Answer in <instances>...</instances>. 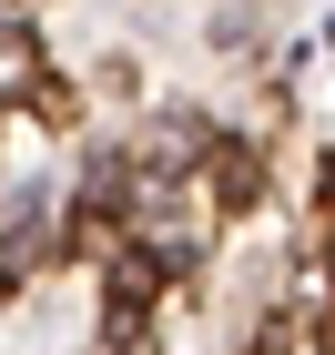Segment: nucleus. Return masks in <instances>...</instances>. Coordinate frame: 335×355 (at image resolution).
<instances>
[{"mask_svg":"<svg viewBox=\"0 0 335 355\" xmlns=\"http://www.w3.org/2000/svg\"><path fill=\"white\" fill-rule=\"evenodd\" d=\"M31 61H41V41L31 31H0V82H31Z\"/></svg>","mask_w":335,"mask_h":355,"instance_id":"1","label":"nucleus"},{"mask_svg":"<svg viewBox=\"0 0 335 355\" xmlns=\"http://www.w3.org/2000/svg\"><path fill=\"white\" fill-rule=\"evenodd\" d=\"M0 274H31V223H10V234H0Z\"/></svg>","mask_w":335,"mask_h":355,"instance_id":"2","label":"nucleus"}]
</instances>
